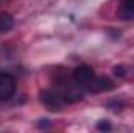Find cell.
Instances as JSON below:
<instances>
[{
    "label": "cell",
    "instance_id": "cell-8",
    "mask_svg": "<svg viewBox=\"0 0 134 133\" xmlns=\"http://www.w3.org/2000/svg\"><path fill=\"white\" fill-rule=\"evenodd\" d=\"M108 106L111 108V110H114V111H119V110H122V102H119V100H112V102H108Z\"/></svg>",
    "mask_w": 134,
    "mask_h": 133
},
{
    "label": "cell",
    "instance_id": "cell-6",
    "mask_svg": "<svg viewBox=\"0 0 134 133\" xmlns=\"http://www.w3.org/2000/svg\"><path fill=\"white\" fill-rule=\"evenodd\" d=\"M14 27V19L9 13H2L0 14V33H8Z\"/></svg>",
    "mask_w": 134,
    "mask_h": 133
},
{
    "label": "cell",
    "instance_id": "cell-2",
    "mask_svg": "<svg viewBox=\"0 0 134 133\" xmlns=\"http://www.w3.org/2000/svg\"><path fill=\"white\" fill-rule=\"evenodd\" d=\"M16 93V80L9 74H0V100L11 99Z\"/></svg>",
    "mask_w": 134,
    "mask_h": 133
},
{
    "label": "cell",
    "instance_id": "cell-7",
    "mask_svg": "<svg viewBox=\"0 0 134 133\" xmlns=\"http://www.w3.org/2000/svg\"><path fill=\"white\" fill-rule=\"evenodd\" d=\"M112 72H114V75H117V77H125V66H114L112 67Z\"/></svg>",
    "mask_w": 134,
    "mask_h": 133
},
{
    "label": "cell",
    "instance_id": "cell-5",
    "mask_svg": "<svg viewBox=\"0 0 134 133\" xmlns=\"http://www.w3.org/2000/svg\"><path fill=\"white\" fill-rule=\"evenodd\" d=\"M119 19L122 21H131L134 19V2L131 0H122V5L119 8Z\"/></svg>",
    "mask_w": 134,
    "mask_h": 133
},
{
    "label": "cell",
    "instance_id": "cell-9",
    "mask_svg": "<svg viewBox=\"0 0 134 133\" xmlns=\"http://www.w3.org/2000/svg\"><path fill=\"white\" fill-rule=\"evenodd\" d=\"M97 129L101 130V132H108V130H111V124H109L108 121H100V122L97 124Z\"/></svg>",
    "mask_w": 134,
    "mask_h": 133
},
{
    "label": "cell",
    "instance_id": "cell-3",
    "mask_svg": "<svg viewBox=\"0 0 134 133\" xmlns=\"http://www.w3.org/2000/svg\"><path fill=\"white\" fill-rule=\"evenodd\" d=\"M73 80H75V83H78V85H81V86H86L89 81H92L94 80V77H95V72H94V69L91 66H86V64H83V66H78L73 69Z\"/></svg>",
    "mask_w": 134,
    "mask_h": 133
},
{
    "label": "cell",
    "instance_id": "cell-10",
    "mask_svg": "<svg viewBox=\"0 0 134 133\" xmlns=\"http://www.w3.org/2000/svg\"><path fill=\"white\" fill-rule=\"evenodd\" d=\"M41 122H37V127H48V122L47 119H39Z\"/></svg>",
    "mask_w": 134,
    "mask_h": 133
},
{
    "label": "cell",
    "instance_id": "cell-1",
    "mask_svg": "<svg viewBox=\"0 0 134 133\" xmlns=\"http://www.w3.org/2000/svg\"><path fill=\"white\" fill-rule=\"evenodd\" d=\"M39 99L44 103V106L50 111H61L63 105H64V99L59 96V93L56 91H50V89H45L39 94Z\"/></svg>",
    "mask_w": 134,
    "mask_h": 133
},
{
    "label": "cell",
    "instance_id": "cell-4",
    "mask_svg": "<svg viewBox=\"0 0 134 133\" xmlns=\"http://www.w3.org/2000/svg\"><path fill=\"white\" fill-rule=\"evenodd\" d=\"M84 88H86L87 91H91V93H101V91H109V89H112V88H114V83H112L109 78H106V77H98V78L94 77V80L89 81Z\"/></svg>",
    "mask_w": 134,
    "mask_h": 133
},
{
    "label": "cell",
    "instance_id": "cell-11",
    "mask_svg": "<svg viewBox=\"0 0 134 133\" xmlns=\"http://www.w3.org/2000/svg\"><path fill=\"white\" fill-rule=\"evenodd\" d=\"M131 2H134V0H131Z\"/></svg>",
    "mask_w": 134,
    "mask_h": 133
}]
</instances>
